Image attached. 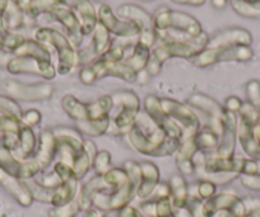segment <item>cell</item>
<instances>
[{"mask_svg":"<svg viewBox=\"0 0 260 217\" xmlns=\"http://www.w3.org/2000/svg\"><path fill=\"white\" fill-rule=\"evenodd\" d=\"M122 168L126 170L129 181L120 188L97 193L93 198V207L99 211L121 209L129 206L132 199L137 196V191L141 184L142 170L141 164L134 160L125 161Z\"/></svg>","mask_w":260,"mask_h":217,"instance_id":"1","label":"cell"},{"mask_svg":"<svg viewBox=\"0 0 260 217\" xmlns=\"http://www.w3.org/2000/svg\"><path fill=\"white\" fill-rule=\"evenodd\" d=\"M17 145L16 135H4L0 137V168L16 178L26 181L35 178L42 171L36 159L19 160L14 156L13 149Z\"/></svg>","mask_w":260,"mask_h":217,"instance_id":"2","label":"cell"},{"mask_svg":"<svg viewBox=\"0 0 260 217\" xmlns=\"http://www.w3.org/2000/svg\"><path fill=\"white\" fill-rule=\"evenodd\" d=\"M115 106H121V111L111 119L106 134L124 135L130 131L141 113V101L133 91H120L112 94Z\"/></svg>","mask_w":260,"mask_h":217,"instance_id":"3","label":"cell"},{"mask_svg":"<svg viewBox=\"0 0 260 217\" xmlns=\"http://www.w3.org/2000/svg\"><path fill=\"white\" fill-rule=\"evenodd\" d=\"M36 39L40 44H50L56 49L57 59H59V66H57L59 74L62 75L68 74L72 67L77 66L78 52L74 51L72 44L64 34L52 28H40L36 32Z\"/></svg>","mask_w":260,"mask_h":217,"instance_id":"4","label":"cell"},{"mask_svg":"<svg viewBox=\"0 0 260 217\" xmlns=\"http://www.w3.org/2000/svg\"><path fill=\"white\" fill-rule=\"evenodd\" d=\"M199 51L194 45L181 41H169L153 50L146 70L149 76H156L161 71V66L170 57H182L191 60Z\"/></svg>","mask_w":260,"mask_h":217,"instance_id":"5","label":"cell"},{"mask_svg":"<svg viewBox=\"0 0 260 217\" xmlns=\"http://www.w3.org/2000/svg\"><path fill=\"white\" fill-rule=\"evenodd\" d=\"M153 27L154 31H167L171 28L191 37H198L203 33L202 26L197 19L186 13L169 9L159 11L156 14L153 18Z\"/></svg>","mask_w":260,"mask_h":217,"instance_id":"6","label":"cell"},{"mask_svg":"<svg viewBox=\"0 0 260 217\" xmlns=\"http://www.w3.org/2000/svg\"><path fill=\"white\" fill-rule=\"evenodd\" d=\"M56 141L57 161L73 165V160L84 148V140L78 129L56 127L52 129Z\"/></svg>","mask_w":260,"mask_h":217,"instance_id":"7","label":"cell"},{"mask_svg":"<svg viewBox=\"0 0 260 217\" xmlns=\"http://www.w3.org/2000/svg\"><path fill=\"white\" fill-rule=\"evenodd\" d=\"M127 139H129L130 145L133 146L134 150L143 154V155L154 156V158L175 154L179 149L180 144H181V140L179 139H170L165 145L154 144L144 135V132L137 123H134L130 131L127 132Z\"/></svg>","mask_w":260,"mask_h":217,"instance_id":"8","label":"cell"},{"mask_svg":"<svg viewBox=\"0 0 260 217\" xmlns=\"http://www.w3.org/2000/svg\"><path fill=\"white\" fill-rule=\"evenodd\" d=\"M252 57L249 46H227L209 49L206 47L191 59L192 64L199 67H206L219 61H247Z\"/></svg>","mask_w":260,"mask_h":217,"instance_id":"9","label":"cell"},{"mask_svg":"<svg viewBox=\"0 0 260 217\" xmlns=\"http://www.w3.org/2000/svg\"><path fill=\"white\" fill-rule=\"evenodd\" d=\"M161 104L164 111L167 113V116L181 127L182 134H184L182 140L192 136V135H195L201 129L199 117L192 112L189 104L181 103V102H177L175 99L170 98H162Z\"/></svg>","mask_w":260,"mask_h":217,"instance_id":"10","label":"cell"},{"mask_svg":"<svg viewBox=\"0 0 260 217\" xmlns=\"http://www.w3.org/2000/svg\"><path fill=\"white\" fill-rule=\"evenodd\" d=\"M143 107L147 116L166 134L167 137L182 140L184 134H182L181 127L167 116V113L162 108L161 98L157 96H147L143 101Z\"/></svg>","mask_w":260,"mask_h":217,"instance_id":"11","label":"cell"},{"mask_svg":"<svg viewBox=\"0 0 260 217\" xmlns=\"http://www.w3.org/2000/svg\"><path fill=\"white\" fill-rule=\"evenodd\" d=\"M218 211H230L236 217H244L247 213L244 201L236 194L229 192L217 193L212 198L203 201L202 212L204 216L212 217Z\"/></svg>","mask_w":260,"mask_h":217,"instance_id":"12","label":"cell"},{"mask_svg":"<svg viewBox=\"0 0 260 217\" xmlns=\"http://www.w3.org/2000/svg\"><path fill=\"white\" fill-rule=\"evenodd\" d=\"M7 93L14 99L26 102H39L49 99L54 93V86L49 83L21 84L14 80H8L3 85Z\"/></svg>","mask_w":260,"mask_h":217,"instance_id":"13","label":"cell"},{"mask_svg":"<svg viewBox=\"0 0 260 217\" xmlns=\"http://www.w3.org/2000/svg\"><path fill=\"white\" fill-rule=\"evenodd\" d=\"M7 69L12 74H36L44 79H54L56 70L51 61H42L28 56H16L7 65Z\"/></svg>","mask_w":260,"mask_h":217,"instance_id":"14","label":"cell"},{"mask_svg":"<svg viewBox=\"0 0 260 217\" xmlns=\"http://www.w3.org/2000/svg\"><path fill=\"white\" fill-rule=\"evenodd\" d=\"M97 18L105 28L111 33L121 37H133L141 34L143 26L136 21H119L112 13L111 8L106 4H102L99 8Z\"/></svg>","mask_w":260,"mask_h":217,"instance_id":"15","label":"cell"},{"mask_svg":"<svg viewBox=\"0 0 260 217\" xmlns=\"http://www.w3.org/2000/svg\"><path fill=\"white\" fill-rule=\"evenodd\" d=\"M187 104L192 108L201 109L202 112L209 117V126L216 134L221 135L223 128V117H224V107L221 106L218 102L212 99L211 97L202 93H194L187 101Z\"/></svg>","mask_w":260,"mask_h":217,"instance_id":"16","label":"cell"},{"mask_svg":"<svg viewBox=\"0 0 260 217\" xmlns=\"http://www.w3.org/2000/svg\"><path fill=\"white\" fill-rule=\"evenodd\" d=\"M237 119L236 113L224 109L223 128L219 135L218 146L214 150V154L221 158H234L235 146L237 140Z\"/></svg>","mask_w":260,"mask_h":217,"instance_id":"17","label":"cell"},{"mask_svg":"<svg viewBox=\"0 0 260 217\" xmlns=\"http://www.w3.org/2000/svg\"><path fill=\"white\" fill-rule=\"evenodd\" d=\"M50 14H52L54 18L57 19L67 28L69 33V42L72 44V46L79 47V45L82 44L83 34H82L81 31V21L77 17L76 12L69 8L67 4L62 3L57 4Z\"/></svg>","mask_w":260,"mask_h":217,"instance_id":"18","label":"cell"},{"mask_svg":"<svg viewBox=\"0 0 260 217\" xmlns=\"http://www.w3.org/2000/svg\"><path fill=\"white\" fill-rule=\"evenodd\" d=\"M245 159L242 158H221L216 154L207 153L203 166L195 169V173H239L241 176Z\"/></svg>","mask_w":260,"mask_h":217,"instance_id":"19","label":"cell"},{"mask_svg":"<svg viewBox=\"0 0 260 217\" xmlns=\"http://www.w3.org/2000/svg\"><path fill=\"white\" fill-rule=\"evenodd\" d=\"M198 151L199 149L195 144L194 135L181 140V144L175 153V163H176L181 176H191L195 173V165L192 159Z\"/></svg>","mask_w":260,"mask_h":217,"instance_id":"20","label":"cell"},{"mask_svg":"<svg viewBox=\"0 0 260 217\" xmlns=\"http://www.w3.org/2000/svg\"><path fill=\"white\" fill-rule=\"evenodd\" d=\"M0 186L3 187L11 196H13L14 199L21 206L28 207L34 202L31 192L28 191L24 182L22 179H18L16 177L8 174L2 168H0Z\"/></svg>","mask_w":260,"mask_h":217,"instance_id":"21","label":"cell"},{"mask_svg":"<svg viewBox=\"0 0 260 217\" xmlns=\"http://www.w3.org/2000/svg\"><path fill=\"white\" fill-rule=\"evenodd\" d=\"M64 4L74 9L81 21V31L83 36L92 33L99 23V18L89 0H64Z\"/></svg>","mask_w":260,"mask_h":217,"instance_id":"22","label":"cell"},{"mask_svg":"<svg viewBox=\"0 0 260 217\" xmlns=\"http://www.w3.org/2000/svg\"><path fill=\"white\" fill-rule=\"evenodd\" d=\"M55 158H56V141H55L52 129H44L39 136V142H37L34 159L39 161L42 170H45L51 165Z\"/></svg>","mask_w":260,"mask_h":217,"instance_id":"23","label":"cell"},{"mask_svg":"<svg viewBox=\"0 0 260 217\" xmlns=\"http://www.w3.org/2000/svg\"><path fill=\"white\" fill-rule=\"evenodd\" d=\"M111 191V188L109 187V184L105 182L104 177L102 176H94L93 178L89 179L83 187H82L81 191L77 194V202L79 204V208L81 211H88L93 207V198L97 193H101V192H107Z\"/></svg>","mask_w":260,"mask_h":217,"instance_id":"24","label":"cell"},{"mask_svg":"<svg viewBox=\"0 0 260 217\" xmlns=\"http://www.w3.org/2000/svg\"><path fill=\"white\" fill-rule=\"evenodd\" d=\"M251 42V36L247 31L240 28L226 29L223 32H219L218 34L209 39V49H217V47H227V46H249Z\"/></svg>","mask_w":260,"mask_h":217,"instance_id":"25","label":"cell"},{"mask_svg":"<svg viewBox=\"0 0 260 217\" xmlns=\"http://www.w3.org/2000/svg\"><path fill=\"white\" fill-rule=\"evenodd\" d=\"M37 148V137L35 135L32 127L22 123L21 129L17 135V145L13 149V154L19 160H28L32 155H35Z\"/></svg>","mask_w":260,"mask_h":217,"instance_id":"26","label":"cell"},{"mask_svg":"<svg viewBox=\"0 0 260 217\" xmlns=\"http://www.w3.org/2000/svg\"><path fill=\"white\" fill-rule=\"evenodd\" d=\"M142 179L141 184L137 191V196L144 201L152 196L153 191L159 183V169L156 164L151 161H142L141 163Z\"/></svg>","mask_w":260,"mask_h":217,"instance_id":"27","label":"cell"},{"mask_svg":"<svg viewBox=\"0 0 260 217\" xmlns=\"http://www.w3.org/2000/svg\"><path fill=\"white\" fill-rule=\"evenodd\" d=\"M237 140L241 145L242 150L252 159L260 161V144L252 134V124L240 118L237 122Z\"/></svg>","mask_w":260,"mask_h":217,"instance_id":"28","label":"cell"},{"mask_svg":"<svg viewBox=\"0 0 260 217\" xmlns=\"http://www.w3.org/2000/svg\"><path fill=\"white\" fill-rule=\"evenodd\" d=\"M78 182L79 181L76 177L62 181L61 184L55 189L50 203L54 207H60L74 201L77 198V194H78Z\"/></svg>","mask_w":260,"mask_h":217,"instance_id":"29","label":"cell"},{"mask_svg":"<svg viewBox=\"0 0 260 217\" xmlns=\"http://www.w3.org/2000/svg\"><path fill=\"white\" fill-rule=\"evenodd\" d=\"M170 188H171V203L174 209L184 208L186 206L187 198H189V187L186 181L181 174H175L170 178Z\"/></svg>","mask_w":260,"mask_h":217,"instance_id":"30","label":"cell"},{"mask_svg":"<svg viewBox=\"0 0 260 217\" xmlns=\"http://www.w3.org/2000/svg\"><path fill=\"white\" fill-rule=\"evenodd\" d=\"M62 109L76 122L88 121V103L78 101L73 96H65L61 101Z\"/></svg>","mask_w":260,"mask_h":217,"instance_id":"31","label":"cell"},{"mask_svg":"<svg viewBox=\"0 0 260 217\" xmlns=\"http://www.w3.org/2000/svg\"><path fill=\"white\" fill-rule=\"evenodd\" d=\"M117 14H119L121 18H126L129 19V21L138 22V23H141L142 26H143V29L154 28L153 19H152L151 16H149L144 9H142L141 7L125 4V6L119 7Z\"/></svg>","mask_w":260,"mask_h":217,"instance_id":"32","label":"cell"},{"mask_svg":"<svg viewBox=\"0 0 260 217\" xmlns=\"http://www.w3.org/2000/svg\"><path fill=\"white\" fill-rule=\"evenodd\" d=\"M149 57H151L149 47L138 41L136 44V46H134L132 56L127 57L124 62L130 67V69L133 70L134 72L139 74V72L143 71V70L147 67V65H148V61H149Z\"/></svg>","mask_w":260,"mask_h":217,"instance_id":"33","label":"cell"},{"mask_svg":"<svg viewBox=\"0 0 260 217\" xmlns=\"http://www.w3.org/2000/svg\"><path fill=\"white\" fill-rule=\"evenodd\" d=\"M16 56H28L34 57V59L42 60V61H51V56H50V52L46 47L42 44L37 41H24V44L22 46H19L18 49L14 51Z\"/></svg>","mask_w":260,"mask_h":217,"instance_id":"34","label":"cell"},{"mask_svg":"<svg viewBox=\"0 0 260 217\" xmlns=\"http://www.w3.org/2000/svg\"><path fill=\"white\" fill-rule=\"evenodd\" d=\"M195 144L198 146L199 151H206V153H212V150H216L219 142V135L216 134L211 127H204L199 129L194 135Z\"/></svg>","mask_w":260,"mask_h":217,"instance_id":"35","label":"cell"},{"mask_svg":"<svg viewBox=\"0 0 260 217\" xmlns=\"http://www.w3.org/2000/svg\"><path fill=\"white\" fill-rule=\"evenodd\" d=\"M111 122V117L107 118L99 119V121H91V122H76L77 129L82 134H86L88 136L96 137L100 135H104L107 132V128Z\"/></svg>","mask_w":260,"mask_h":217,"instance_id":"36","label":"cell"},{"mask_svg":"<svg viewBox=\"0 0 260 217\" xmlns=\"http://www.w3.org/2000/svg\"><path fill=\"white\" fill-rule=\"evenodd\" d=\"M94 36H93V51L97 56H101L102 54L107 51L111 47V39H110V32L107 31L99 22L94 28Z\"/></svg>","mask_w":260,"mask_h":217,"instance_id":"37","label":"cell"},{"mask_svg":"<svg viewBox=\"0 0 260 217\" xmlns=\"http://www.w3.org/2000/svg\"><path fill=\"white\" fill-rule=\"evenodd\" d=\"M23 182H24V184L27 186V188H28V191L31 192L34 201H35V199H37V201H40V202L50 203V201H51V197H52V194H54L55 189L44 187L42 184H40L39 182H37L35 178L26 179V181H23Z\"/></svg>","mask_w":260,"mask_h":217,"instance_id":"38","label":"cell"},{"mask_svg":"<svg viewBox=\"0 0 260 217\" xmlns=\"http://www.w3.org/2000/svg\"><path fill=\"white\" fill-rule=\"evenodd\" d=\"M3 19L8 31H16V29L21 28L22 24H23V12L11 0V3H9L8 8L3 16Z\"/></svg>","mask_w":260,"mask_h":217,"instance_id":"39","label":"cell"},{"mask_svg":"<svg viewBox=\"0 0 260 217\" xmlns=\"http://www.w3.org/2000/svg\"><path fill=\"white\" fill-rule=\"evenodd\" d=\"M92 163H93V159L89 156V154L87 153L86 149L83 148V150L78 154V155L74 158L73 165L72 169L74 171V176L77 177V179H82L87 173H88L89 169L92 168Z\"/></svg>","mask_w":260,"mask_h":217,"instance_id":"40","label":"cell"},{"mask_svg":"<svg viewBox=\"0 0 260 217\" xmlns=\"http://www.w3.org/2000/svg\"><path fill=\"white\" fill-rule=\"evenodd\" d=\"M102 177H104L105 182L109 184L111 191L120 188L129 181V177H127L126 170L124 168H111Z\"/></svg>","mask_w":260,"mask_h":217,"instance_id":"41","label":"cell"},{"mask_svg":"<svg viewBox=\"0 0 260 217\" xmlns=\"http://www.w3.org/2000/svg\"><path fill=\"white\" fill-rule=\"evenodd\" d=\"M22 121L14 116L0 114V137L4 135H18Z\"/></svg>","mask_w":260,"mask_h":217,"instance_id":"42","label":"cell"},{"mask_svg":"<svg viewBox=\"0 0 260 217\" xmlns=\"http://www.w3.org/2000/svg\"><path fill=\"white\" fill-rule=\"evenodd\" d=\"M0 114H8V116H14L22 119L23 112H22L21 106L13 98L0 96Z\"/></svg>","mask_w":260,"mask_h":217,"instance_id":"43","label":"cell"},{"mask_svg":"<svg viewBox=\"0 0 260 217\" xmlns=\"http://www.w3.org/2000/svg\"><path fill=\"white\" fill-rule=\"evenodd\" d=\"M92 168L94 169L97 176H104L105 173H107L111 169V155H110L109 151H99L93 159Z\"/></svg>","mask_w":260,"mask_h":217,"instance_id":"44","label":"cell"},{"mask_svg":"<svg viewBox=\"0 0 260 217\" xmlns=\"http://www.w3.org/2000/svg\"><path fill=\"white\" fill-rule=\"evenodd\" d=\"M81 211L77 199L72 201L71 203L64 204L60 207H52L49 212L50 217H76V214Z\"/></svg>","mask_w":260,"mask_h":217,"instance_id":"45","label":"cell"},{"mask_svg":"<svg viewBox=\"0 0 260 217\" xmlns=\"http://www.w3.org/2000/svg\"><path fill=\"white\" fill-rule=\"evenodd\" d=\"M202 179H206V181L212 182L217 186V184H227L230 182H232L234 179H236L240 176L239 173H199Z\"/></svg>","mask_w":260,"mask_h":217,"instance_id":"46","label":"cell"},{"mask_svg":"<svg viewBox=\"0 0 260 217\" xmlns=\"http://www.w3.org/2000/svg\"><path fill=\"white\" fill-rule=\"evenodd\" d=\"M240 118H244L245 121L250 122L251 124H255L260 119V111L256 107L252 106L250 102L242 103L241 109H240Z\"/></svg>","mask_w":260,"mask_h":217,"instance_id":"47","label":"cell"},{"mask_svg":"<svg viewBox=\"0 0 260 217\" xmlns=\"http://www.w3.org/2000/svg\"><path fill=\"white\" fill-rule=\"evenodd\" d=\"M216 194V184L212 182L206 181V179H201L197 184V197L206 201V199L212 198Z\"/></svg>","mask_w":260,"mask_h":217,"instance_id":"48","label":"cell"},{"mask_svg":"<svg viewBox=\"0 0 260 217\" xmlns=\"http://www.w3.org/2000/svg\"><path fill=\"white\" fill-rule=\"evenodd\" d=\"M247 99L254 107L260 111V83L256 80H251L246 85Z\"/></svg>","mask_w":260,"mask_h":217,"instance_id":"49","label":"cell"},{"mask_svg":"<svg viewBox=\"0 0 260 217\" xmlns=\"http://www.w3.org/2000/svg\"><path fill=\"white\" fill-rule=\"evenodd\" d=\"M24 41H26V39H24L23 36L9 32V33L7 34L6 38H4L3 44H2V49H6L8 50V51L14 52L19 46H22V45L24 44Z\"/></svg>","mask_w":260,"mask_h":217,"instance_id":"50","label":"cell"},{"mask_svg":"<svg viewBox=\"0 0 260 217\" xmlns=\"http://www.w3.org/2000/svg\"><path fill=\"white\" fill-rule=\"evenodd\" d=\"M154 201H156V217H169L174 213V207L170 197L154 199Z\"/></svg>","mask_w":260,"mask_h":217,"instance_id":"51","label":"cell"},{"mask_svg":"<svg viewBox=\"0 0 260 217\" xmlns=\"http://www.w3.org/2000/svg\"><path fill=\"white\" fill-rule=\"evenodd\" d=\"M21 121L26 126H37L40 123V121H41V113L39 111H36V109H29V111L23 112V116H22Z\"/></svg>","mask_w":260,"mask_h":217,"instance_id":"52","label":"cell"},{"mask_svg":"<svg viewBox=\"0 0 260 217\" xmlns=\"http://www.w3.org/2000/svg\"><path fill=\"white\" fill-rule=\"evenodd\" d=\"M139 211L144 217H156V201L152 198L142 201L139 204Z\"/></svg>","mask_w":260,"mask_h":217,"instance_id":"53","label":"cell"},{"mask_svg":"<svg viewBox=\"0 0 260 217\" xmlns=\"http://www.w3.org/2000/svg\"><path fill=\"white\" fill-rule=\"evenodd\" d=\"M171 196V188H170V184L166 182H159L158 186L156 187V189L153 191L152 196L149 198L152 199H159V198H166V197Z\"/></svg>","mask_w":260,"mask_h":217,"instance_id":"54","label":"cell"},{"mask_svg":"<svg viewBox=\"0 0 260 217\" xmlns=\"http://www.w3.org/2000/svg\"><path fill=\"white\" fill-rule=\"evenodd\" d=\"M241 183L252 191H260V173L256 176H241Z\"/></svg>","mask_w":260,"mask_h":217,"instance_id":"55","label":"cell"},{"mask_svg":"<svg viewBox=\"0 0 260 217\" xmlns=\"http://www.w3.org/2000/svg\"><path fill=\"white\" fill-rule=\"evenodd\" d=\"M260 173V166L256 160H246L245 159L244 166H242L241 176H256Z\"/></svg>","mask_w":260,"mask_h":217,"instance_id":"56","label":"cell"},{"mask_svg":"<svg viewBox=\"0 0 260 217\" xmlns=\"http://www.w3.org/2000/svg\"><path fill=\"white\" fill-rule=\"evenodd\" d=\"M242 103H244V102H242L241 99L237 98V97L232 96V97H229V98L224 101L223 107H224V109H227V111L234 112V113H239L240 109H241V107H242Z\"/></svg>","mask_w":260,"mask_h":217,"instance_id":"57","label":"cell"},{"mask_svg":"<svg viewBox=\"0 0 260 217\" xmlns=\"http://www.w3.org/2000/svg\"><path fill=\"white\" fill-rule=\"evenodd\" d=\"M119 217H144L138 208L133 206H126L119 209Z\"/></svg>","mask_w":260,"mask_h":217,"instance_id":"58","label":"cell"},{"mask_svg":"<svg viewBox=\"0 0 260 217\" xmlns=\"http://www.w3.org/2000/svg\"><path fill=\"white\" fill-rule=\"evenodd\" d=\"M16 4L23 13H28L29 8H31L32 0H16Z\"/></svg>","mask_w":260,"mask_h":217,"instance_id":"59","label":"cell"},{"mask_svg":"<svg viewBox=\"0 0 260 217\" xmlns=\"http://www.w3.org/2000/svg\"><path fill=\"white\" fill-rule=\"evenodd\" d=\"M9 3H11V0H0V16H4Z\"/></svg>","mask_w":260,"mask_h":217,"instance_id":"60","label":"cell"},{"mask_svg":"<svg viewBox=\"0 0 260 217\" xmlns=\"http://www.w3.org/2000/svg\"><path fill=\"white\" fill-rule=\"evenodd\" d=\"M100 216H101V214L99 213V209H96V208L88 209V211L84 212V214H83V217H100Z\"/></svg>","mask_w":260,"mask_h":217,"instance_id":"61","label":"cell"},{"mask_svg":"<svg viewBox=\"0 0 260 217\" xmlns=\"http://www.w3.org/2000/svg\"><path fill=\"white\" fill-rule=\"evenodd\" d=\"M226 3H227V0H212V4H213V7H216L217 9L224 8Z\"/></svg>","mask_w":260,"mask_h":217,"instance_id":"62","label":"cell"},{"mask_svg":"<svg viewBox=\"0 0 260 217\" xmlns=\"http://www.w3.org/2000/svg\"><path fill=\"white\" fill-rule=\"evenodd\" d=\"M212 217H236L231 213L230 211H218L216 214H213Z\"/></svg>","mask_w":260,"mask_h":217,"instance_id":"63","label":"cell"},{"mask_svg":"<svg viewBox=\"0 0 260 217\" xmlns=\"http://www.w3.org/2000/svg\"><path fill=\"white\" fill-rule=\"evenodd\" d=\"M169 217H181V216H179V214H176V213H175V212H174V213H172L171 216H169Z\"/></svg>","mask_w":260,"mask_h":217,"instance_id":"64","label":"cell"}]
</instances>
